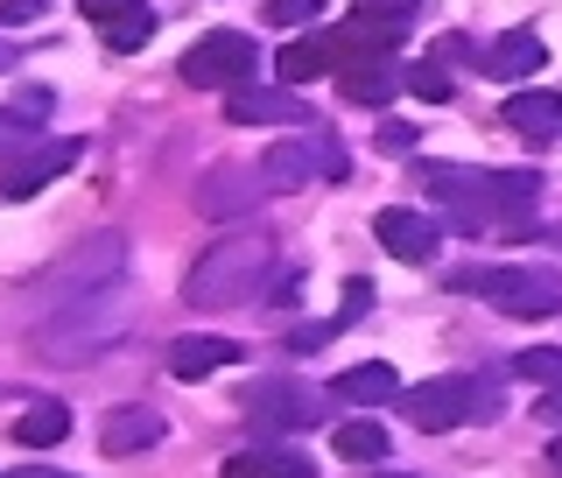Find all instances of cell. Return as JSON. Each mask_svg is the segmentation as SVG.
<instances>
[{
  "label": "cell",
  "instance_id": "obj_1",
  "mask_svg": "<svg viewBox=\"0 0 562 478\" xmlns=\"http://www.w3.org/2000/svg\"><path fill=\"white\" fill-rule=\"evenodd\" d=\"M268 275H274L268 233H233V240H218V246L198 260V268H190L183 296H190L198 310H233V303H254V296L268 289Z\"/></svg>",
  "mask_w": 562,
  "mask_h": 478
},
{
  "label": "cell",
  "instance_id": "obj_2",
  "mask_svg": "<svg viewBox=\"0 0 562 478\" xmlns=\"http://www.w3.org/2000/svg\"><path fill=\"white\" fill-rule=\"evenodd\" d=\"M450 289L485 296L506 316H555L562 310V281L541 275V268H479V275H450Z\"/></svg>",
  "mask_w": 562,
  "mask_h": 478
},
{
  "label": "cell",
  "instance_id": "obj_3",
  "mask_svg": "<svg viewBox=\"0 0 562 478\" xmlns=\"http://www.w3.org/2000/svg\"><path fill=\"white\" fill-rule=\"evenodd\" d=\"M120 338V281L113 289H92V303H64V316L43 331V352L49 359H92L99 345H113Z\"/></svg>",
  "mask_w": 562,
  "mask_h": 478
},
{
  "label": "cell",
  "instance_id": "obj_4",
  "mask_svg": "<svg viewBox=\"0 0 562 478\" xmlns=\"http://www.w3.org/2000/svg\"><path fill=\"white\" fill-rule=\"evenodd\" d=\"M485 409H492V394H479V380H457V374L422 380V387L401 394V415H408L415 430H429V436H443V430H457V422H471Z\"/></svg>",
  "mask_w": 562,
  "mask_h": 478
},
{
  "label": "cell",
  "instance_id": "obj_5",
  "mask_svg": "<svg viewBox=\"0 0 562 478\" xmlns=\"http://www.w3.org/2000/svg\"><path fill=\"white\" fill-rule=\"evenodd\" d=\"M246 70H254V43H246L239 29H211L183 57V85H198V92H233V85H246Z\"/></svg>",
  "mask_w": 562,
  "mask_h": 478
},
{
  "label": "cell",
  "instance_id": "obj_6",
  "mask_svg": "<svg viewBox=\"0 0 562 478\" xmlns=\"http://www.w3.org/2000/svg\"><path fill=\"white\" fill-rule=\"evenodd\" d=\"M78 163H85V141H78V134H64V141H43V148L14 155V169H0V190H8V198H35L43 184H57V176H70Z\"/></svg>",
  "mask_w": 562,
  "mask_h": 478
},
{
  "label": "cell",
  "instance_id": "obj_7",
  "mask_svg": "<svg viewBox=\"0 0 562 478\" xmlns=\"http://www.w3.org/2000/svg\"><path fill=\"white\" fill-rule=\"evenodd\" d=\"M260 163H268V169H260V176H268V190H295V184H310L316 169H324V176H345V155L330 148L324 134H303V141H281L274 155H260Z\"/></svg>",
  "mask_w": 562,
  "mask_h": 478
},
{
  "label": "cell",
  "instance_id": "obj_8",
  "mask_svg": "<svg viewBox=\"0 0 562 478\" xmlns=\"http://www.w3.org/2000/svg\"><path fill=\"white\" fill-rule=\"evenodd\" d=\"M373 240H380L394 260H415V268L443 254V225L422 219V211H408V204H386L380 219H373Z\"/></svg>",
  "mask_w": 562,
  "mask_h": 478
},
{
  "label": "cell",
  "instance_id": "obj_9",
  "mask_svg": "<svg viewBox=\"0 0 562 478\" xmlns=\"http://www.w3.org/2000/svg\"><path fill=\"white\" fill-rule=\"evenodd\" d=\"M225 120H233V127H303V105H295V85H274V92L233 85V92H225Z\"/></svg>",
  "mask_w": 562,
  "mask_h": 478
},
{
  "label": "cell",
  "instance_id": "obj_10",
  "mask_svg": "<svg viewBox=\"0 0 562 478\" xmlns=\"http://www.w3.org/2000/svg\"><path fill=\"white\" fill-rule=\"evenodd\" d=\"M274 70H281V85H310V78H330V70H345L338 29H310V35H295V43L274 57Z\"/></svg>",
  "mask_w": 562,
  "mask_h": 478
},
{
  "label": "cell",
  "instance_id": "obj_11",
  "mask_svg": "<svg viewBox=\"0 0 562 478\" xmlns=\"http://www.w3.org/2000/svg\"><path fill=\"white\" fill-rule=\"evenodd\" d=\"M260 198H268V176H260V169H218V176H204L198 211H204V219H246Z\"/></svg>",
  "mask_w": 562,
  "mask_h": 478
},
{
  "label": "cell",
  "instance_id": "obj_12",
  "mask_svg": "<svg viewBox=\"0 0 562 478\" xmlns=\"http://www.w3.org/2000/svg\"><path fill=\"white\" fill-rule=\"evenodd\" d=\"M218 478H316V465H310V457L295 451V444H274V436H268V444L233 451Z\"/></svg>",
  "mask_w": 562,
  "mask_h": 478
},
{
  "label": "cell",
  "instance_id": "obj_13",
  "mask_svg": "<svg viewBox=\"0 0 562 478\" xmlns=\"http://www.w3.org/2000/svg\"><path fill=\"white\" fill-rule=\"evenodd\" d=\"M549 64V49H541V35L535 29H506L499 43L479 57V70L485 78H499V85H520V78H535V70Z\"/></svg>",
  "mask_w": 562,
  "mask_h": 478
},
{
  "label": "cell",
  "instance_id": "obj_14",
  "mask_svg": "<svg viewBox=\"0 0 562 478\" xmlns=\"http://www.w3.org/2000/svg\"><path fill=\"white\" fill-rule=\"evenodd\" d=\"M233 359H239V345L218 338V331H190V338L169 345V374L176 380H211V374H225Z\"/></svg>",
  "mask_w": 562,
  "mask_h": 478
},
{
  "label": "cell",
  "instance_id": "obj_15",
  "mask_svg": "<svg viewBox=\"0 0 562 478\" xmlns=\"http://www.w3.org/2000/svg\"><path fill=\"white\" fill-rule=\"evenodd\" d=\"M246 415H254V430L289 436V430H310L316 422V401L295 394V387H254V394H246Z\"/></svg>",
  "mask_w": 562,
  "mask_h": 478
},
{
  "label": "cell",
  "instance_id": "obj_16",
  "mask_svg": "<svg viewBox=\"0 0 562 478\" xmlns=\"http://www.w3.org/2000/svg\"><path fill=\"white\" fill-rule=\"evenodd\" d=\"M338 401L345 409H386V401H401V374L394 366H380V359H366V366H345L338 380Z\"/></svg>",
  "mask_w": 562,
  "mask_h": 478
},
{
  "label": "cell",
  "instance_id": "obj_17",
  "mask_svg": "<svg viewBox=\"0 0 562 478\" xmlns=\"http://www.w3.org/2000/svg\"><path fill=\"white\" fill-rule=\"evenodd\" d=\"M506 127L527 141H555L562 134V92H506Z\"/></svg>",
  "mask_w": 562,
  "mask_h": 478
},
{
  "label": "cell",
  "instance_id": "obj_18",
  "mask_svg": "<svg viewBox=\"0 0 562 478\" xmlns=\"http://www.w3.org/2000/svg\"><path fill=\"white\" fill-rule=\"evenodd\" d=\"M99 444L113 451V457L155 451V444H162V415H155V409H113V415H105V430H99Z\"/></svg>",
  "mask_w": 562,
  "mask_h": 478
},
{
  "label": "cell",
  "instance_id": "obj_19",
  "mask_svg": "<svg viewBox=\"0 0 562 478\" xmlns=\"http://www.w3.org/2000/svg\"><path fill=\"white\" fill-rule=\"evenodd\" d=\"M401 70L394 64H351V70H338V92H345V105H386L401 92Z\"/></svg>",
  "mask_w": 562,
  "mask_h": 478
},
{
  "label": "cell",
  "instance_id": "obj_20",
  "mask_svg": "<svg viewBox=\"0 0 562 478\" xmlns=\"http://www.w3.org/2000/svg\"><path fill=\"white\" fill-rule=\"evenodd\" d=\"M70 436V409L64 401H29L22 422H14V444H29V451H57Z\"/></svg>",
  "mask_w": 562,
  "mask_h": 478
},
{
  "label": "cell",
  "instance_id": "obj_21",
  "mask_svg": "<svg viewBox=\"0 0 562 478\" xmlns=\"http://www.w3.org/2000/svg\"><path fill=\"white\" fill-rule=\"evenodd\" d=\"M330 451H338L345 465H380V457H386V430L373 415H345L338 436H330Z\"/></svg>",
  "mask_w": 562,
  "mask_h": 478
},
{
  "label": "cell",
  "instance_id": "obj_22",
  "mask_svg": "<svg viewBox=\"0 0 562 478\" xmlns=\"http://www.w3.org/2000/svg\"><path fill=\"white\" fill-rule=\"evenodd\" d=\"M514 380L562 387V345H527V352H514Z\"/></svg>",
  "mask_w": 562,
  "mask_h": 478
},
{
  "label": "cell",
  "instance_id": "obj_23",
  "mask_svg": "<svg viewBox=\"0 0 562 478\" xmlns=\"http://www.w3.org/2000/svg\"><path fill=\"white\" fill-rule=\"evenodd\" d=\"M148 35H155V14L134 8V14H120V22H105V49H113V57H134Z\"/></svg>",
  "mask_w": 562,
  "mask_h": 478
},
{
  "label": "cell",
  "instance_id": "obj_24",
  "mask_svg": "<svg viewBox=\"0 0 562 478\" xmlns=\"http://www.w3.org/2000/svg\"><path fill=\"white\" fill-rule=\"evenodd\" d=\"M324 14V0H268V22L274 29H310Z\"/></svg>",
  "mask_w": 562,
  "mask_h": 478
},
{
  "label": "cell",
  "instance_id": "obj_25",
  "mask_svg": "<svg viewBox=\"0 0 562 478\" xmlns=\"http://www.w3.org/2000/svg\"><path fill=\"white\" fill-rule=\"evenodd\" d=\"M408 92H415V99H450V70H443V57H436V64H415V70H408Z\"/></svg>",
  "mask_w": 562,
  "mask_h": 478
},
{
  "label": "cell",
  "instance_id": "obj_26",
  "mask_svg": "<svg viewBox=\"0 0 562 478\" xmlns=\"http://www.w3.org/2000/svg\"><path fill=\"white\" fill-rule=\"evenodd\" d=\"M351 14H366V22H394V29H408V22H415V0H351Z\"/></svg>",
  "mask_w": 562,
  "mask_h": 478
},
{
  "label": "cell",
  "instance_id": "obj_27",
  "mask_svg": "<svg viewBox=\"0 0 562 478\" xmlns=\"http://www.w3.org/2000/svg\"><path fill=\"white\" fill-rule=\"evenodd\" d=\"M366 310H373V289H366V281L351 275V281H345V296H338V331H345V324H359Z\"/></svg>",
  "mask_w": 562,
  "mask_h": 478
},
{
  "label": "cell",
  "instance_id": "obj_28",
  "mask_svg": "<svg viewBox=\"0 0 562 478\" xmlns=\"http://www.w3.org/2000/svg\"><path fill=\"white\" fill-rule=\"evenodd\" d=\"M35 14H43V0H0V29H22Z\"/></svg>",
  "mask_w": 562,
  "mask_h": 478
},
{
  "label": "cell",
  "instance_id": "obj_29",
  "mask_svg": "<svg viewBox=\"0 0 562 478\" xmlns=\"http://www.w3.org/2000/svg\"><path fill=\"white\" fill-rule=\"evenodd\" d=\"M85 14H92V22H120V14H134L140 0H78Z\"/></svg>",
  "mask_w": 562,
  "mask_h": 478
},
{
  "label": "cell",
  "instance_id": "obj_30",
  "mask_svg": "<svg viewBox=\"0 0 562 478\" xmlns=\"http://www.w3.org/2000/svg\"><path fill=\"white\" fill-rule=\"evenodd\" d=\"M380 148H415V127H408V120H386V127H380Z\"/></svg>",
  "mask_w": 562,
  "mask_h": 478
},
{
  "label": "cell",
  "instance_id": "obj_31",
  "mask_svg": "<svg viewBox=\"0 0 562 478\" xmlns=\"http://www.w3.org/2000/svg\"><path fill=\"white\" fill-rule=\"evenodd\" d=\"M541 422H555V430H562V387H549V394H541V409H535Z\"/></svg>",
  "mask_w": 562,
  "mask_h": 478
},
{
  "label": "cell",
  "instance_id": "obj_32",
  "mask_svg": "<svg viewBox=\"0 0 562 478\" xmlns=\"http://www.w3.org/2000/svg\"><path fill=\"white\" fill-rule=\"evenodd\" d=\"M8 478H57V471H8Z\"/></svg>",
  "mask_w": 562,
  "mask_h": 478
},
{
  "label": "cell",
  "instance_id": "obj_33",
  "mask_svg": "<svg viewBox=\"0 0 562 478\" xmlns=\"http://www.w3.org/2000/svg\"><path fill=\"white\" fill-rule=\"evenodd\" d=\"M549 465H555V471H562V444H555V451H549Z\"/></svg>",
  "mask_w": 562,
  "mask_h": 478
},
{
  "label": "cell",
  "instance_id": "obj_34",
  "mask_svg": "<svg viewBox=\"0 0 562 478\" xmlns=\"http://www.w3.org/2000/svg\"><path fill=\"white\" fill-rule=\"evenodd\" d=\"M380 478H415V471H380Z\"/></svg>",
  "mask_w": 562,
  "mask_h": 478
},
{
  "label": "cell",
  "instance_id": "obj_35",
  "mask_svg": "<svg viewBox=\"0 0 562 478\" xmlns=\"http://www.w3.org/2000/svg\"><path fill=\"white\" fill-rule=\"evenodd\" d=\"M8 57H14V49H0V70H8Z\"/></svg>",
  "mask_w": 562,
  "mask_h": 478
}]
</instances>
